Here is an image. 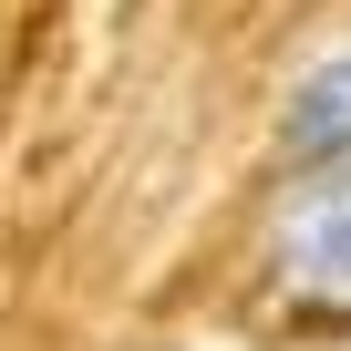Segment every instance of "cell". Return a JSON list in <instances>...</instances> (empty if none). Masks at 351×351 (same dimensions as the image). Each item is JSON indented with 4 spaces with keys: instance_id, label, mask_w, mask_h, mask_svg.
<instances>
[{
    "instance_id": "6da1fadb",
    "label": "cell",
    "mask_w": 351,
    "mask_h": 351,
    "mask_svg": "<svg viewBox=\"0 0 351 351\" xmlns=\"http://www.w3.org/2000/svg\"><path fill=\"white\" fill-rule=\"evenodd\" d=\"M269 269L300 310H351V176H330V186H310L279 238H269Z\"/></svg>"
},
{
    "instance_id": "7a4b0ae2",
    "label": "cell",
    "mask_w": 351,
    "mask_h": 351,
    "mask_svg": "<svg viewBox=\"0 0 351 351\" xmlns=\"http://www.w3.org/2000/svg\"><path fill=\"white\" fill-rule=\"evenodd\" d=\"M279 165L310 176V186H330V176H351V52H320L300 62V83L279 93Z\"/></svg>"
}]
</instances>
